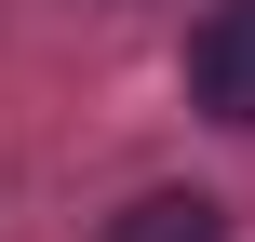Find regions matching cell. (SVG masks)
I'll use <instances>...</instances> for the list:
<instances>
[{"instance_id": "obj_1", "label": "cell", "mask_w": 255, "mask_h": 242, "mask_svg": "<svg viewBox=\"0 0 255 242\" xmlns=\"http://www.w3.org/2000/svg\"><path fill=\"white\" fill-rule=\"evenodd\" d=\"M188 94H202V121L255 135V0L202 13V40H188Z\"/></svg>"}, {"instance_id": "obj_2", "label": "cell", "mask_w": 255, "mask_h": 242, "mask_svg": "<svg viewBox=\"0 0 255 242\" xmlns=\"http://www.w3.org/2000/svg\"><path fill=\"white\" fill-rule=\"evenodd\" d=\"M108 242H229V216L202 202V189H148V202H121Z\"/></svg>"}]
</instances>
